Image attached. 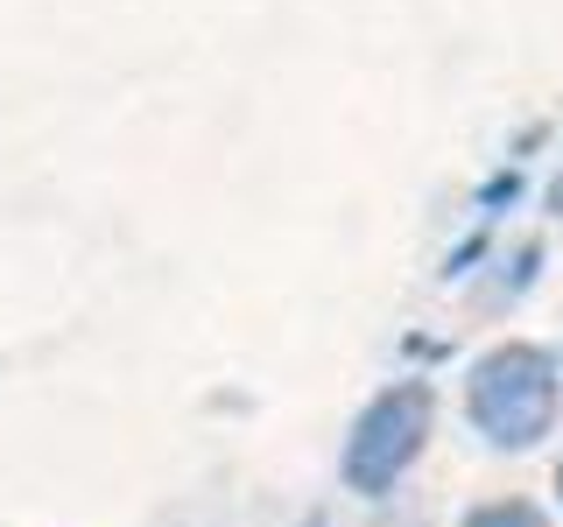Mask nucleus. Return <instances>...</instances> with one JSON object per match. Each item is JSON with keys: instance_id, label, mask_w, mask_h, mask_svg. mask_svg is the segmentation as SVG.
<instances>
[{"instance_id": "nucleus-1", "label": "nucleus", "mask_w": 563, "mask_h": 527, "mask_svg": "<svg viewBox=\"0 0 563 527\" xmlns=\"http://www.w3.org/2000/svg\"><path fill=\"white\" fill-rule=\"evenodd\" d=\"M472 422L500 450H528L556 422V366L536 345H500L472 366Z\"/></svg>"}, {"instance_id": "nucleus-2", "label": "nucleus", "mask_w": 563, "mask_h": 527, "mask_svg": "<svg viewBox=\"0 0 563 527\" xmlns=\"http://www.w3.org/2000/svg\"><path fill=\"white\" fill-rule=\"evenodd\" d=\"M422 436H430V386H387V394L352 422L345 444V485L352 492H387L401 471L416 464Z\"/></svg>"}, {"instance_id": "nucleus-3", "label": "nucleus", "mask_w": 563, "mask_h": 527, "mask_svg": "<svg viewBox=\"0 0 563 527\" xmlns=\"http://www.w3.org/2000/svg\"><path fill=\"white\" fill-rule=\"evenodd\" d=\"M465 527H542V514L528 500H493V506H479Z\"/></svg>"}]
</instances>
